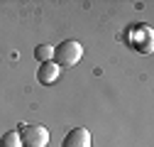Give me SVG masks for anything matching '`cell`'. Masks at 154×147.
Here are the masks:
<instances>
[{"label":"cell","instance_id":"cell-5","mask_svg":"<svg viewBox=\"0 0 154 147\" xmlns=\"http://www.w3.org/2000/svg\"><path fill=\"white\" fill-rule=\"evenodd\" d=\"M34 57H37V61H51L54 59V47H49V44H39L34 49Z\"/></svg>","mask_w":154,"mask_h":147},{"label":"cell","instance_id":"cell-6","mask_svg":"<svg viewBox=\"0 0 154 147\" xmlns=\"http://www.w3.org/2000/svg\"><path fill=\"white\" fill-rule=\"evenodd\" d=\"M0 147H22L20 135H17L15 130H12V133H5L3 137H0Z\"/></svg>","mask_w":154,"mask_h":147},{"label":"cell","instance_id":"cell-1","mask_svg":"<svg viewBox=\"0 0 154 147\" xmlns=\"http://www.w3.org/2000/svg\"><path fill=\"white\" fill-rule=\"evenodd\" d=\"M81 57H83V49L76 39H66L54 49V64L59 69L61 66H76L81 61Z\"/></svg>","mask_w":154,"mask_h":147},{"label":"cell","instance_id":"cell-3","mask_svg":"<svg viewBox=\"0 0 154 147\" xmlns=\"http://www.w3.org/2000/svg\"><path fill=\"white\" fill-rule=\"evenodd\" d=\"M61 147H91V133L86 127H71L61 140Z\"/></svg>","mask_w":154,"mask_h":147},{"label":"cell","instance_id":"cell-4","mask_svg":"<svg viewBox=\"0 0 154 147\" xmlns=\"http://www.w3.org/2000/svg\"><path fill=\"white\" fill-rule=\"evenodd\" d=\"M61 69L56 66L54 61H44L39 64V71H37V79H39V83H54L56 79H59Z\"/></svg>","mask_w":154,"mask_h":147},{"label":"cell","instance_id":"cell-2","mask_svg":"<svg viewBox=\"0 0 154 147\" xmlns=\"http://www.w3.org/2000/svg\"><path fill=\"white\" fill-rule=\"evenodd\" d=\"M17 135H20L22 147H47V142H49V130L44 125H39V123L22 125Z\"/></svg>","mask_w":154,"mask_h":147}]
</instances>
